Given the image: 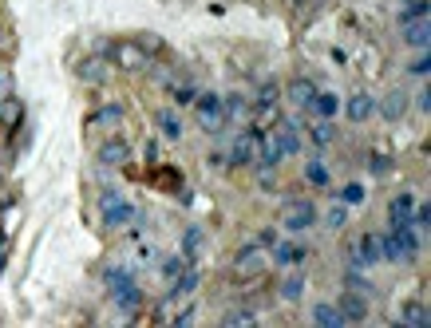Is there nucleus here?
Masks as SVG:
<instances>
[{"label":"nucleus","mask_w":431,"mask_h":328,"mask_svg":"<svg viewBox=\"0 0 431 328\" xmlns=\"http://www.w3.org/2000/svg\"><path fill=\"white\" fill-rule=\"evenodd\" d=\"M348 261L356 269H372L380 261V233H360L356 241H348Z\"/></svg>","instance_id":"7ed1b4c3"},{"label":"nucleus","mask_w":431,"mask_h":328,"mask_svg":"<svg viewBox=\"0 0 431 328\" xmlns=\"http://www.w3.org/2000/svg\"><path fill=\"white\" fill-rule=\"evenodd\" d=\"M411 209H415V194H396L388 206V221L391 226H403V221H411Z\"/></svg>","instance_id":"2eb2a0df"},{"label":"nucleus","mask_w":431,"mask_h":328,"mask_svg":"<svg viewBox=\"0 0 431 328\" xmlns=\"http://www.w3.org/2000/svg\"><path fill=\"white\" fill-rule=\"evenodd\" d=\"M111 300H115L123 312H135V308L142 305V288L135 285L130 277H123V281H115V285H111Z\"/></svg>","instance_id":"6e6552de"},{"label":"nucleus","mask_w":431,"mask_h":328,"mask_svg":"<svg viewBox=\"0 0 431 328\" xmlns=\"http://www.w3.org/2000/svg\"><path fill=\"white\" fill-rule=\"evenodd\" d=\"M174 95H178V103H194V95H198V91H194V87H178Z\"/></svg>","instance_id":"58836bf2"},{"label":"nucleus","mask_w":431,"mask_h":328,"mask_svg":"<svg viewBox=\"0 0 431 328\" xmlns=\"http://www.w3.org/2000/svg\"><path fill=\"white\" fill-rule=\"evenodd\" d=\"M336 308H341L344 320H364V317H368V300H364V293H352V288L341 297V305H336Z\"/></svg>","instance_id":"f8f14e48"},{"label":"nucleus","mask_w":431,"mask_h":328,"mask_svg":"<svg viewBox=\"0 0 431 328\" xmlns=\"http://www.w3.org/2000/svg\"><path fill=\"white\" fill-rule=\"evenodd\" d=\"M344 285H348L352 293H372V285L364 277H356V273H348V281H344Z\"/></svg>","instance_id":"c9c22d12"},{"label":"nucleus","mask_w":431,"mask_h":328,"mask_svg":"<svg viewBox=\"0 0 431 328\" xmlns=\"http://www.w3.org/2000/svg\"><path fill=\"white\" fill-rule=\"evenodd\" d=\"M427 71H431V60H427V56H420V60H411L408 75H420V80H423V75H427Z\"/></svg>","instance_id":"f704fd0d"},{"label":"nucleus","mask_w":431,"mask_h":328,"mask_svg":"<svg viewBox=\"0 0 431 328\" xmlns=\"http://www.w3.org/2000/svg\"><path fill=\"white\" fill-rule=\"evenodd\" d=\"M297 123H277V130H273V135H277V147H281V154H297V150H301V135H297Z\"/></svg>","instance_id":"ddd939ff"},{"label":"nucleus","mask_w":431,"mask_h":328,"mask_svg":"<svg viewBox=\"0 0 431 328\" xmlns=\"http://www.w3.org/2000/svg\"><path fill=\"white\" fill-rule=\"evenodd\" d=\"M111 56H115V63H119L123 71L151 68V56H147V48H139V44H115V48H111Z\"/></svg>","instance_id":"423d86ee"},{"label":"nucleus","mask_w":431,"mask_h":328,"mask_svg":"<svg viewBox=\"0 0 431 328\" xmlns=\"http://www.w3.org/2000/svg\"><path fill=\"white\" fill-rule=\"evenodd\" d=\"M305 178L312 182V186H329V166H324V162H309V166H305Z\"/></svg>","instance_id":"bb28decb"},{"label":"nucleus","mask_w":431,"mask_h":328,"mask_svg":"<svg viewBox=\"0 0 431 328\" xmlns=\"http://www.w3.org/2000/svg\"><path fill=\"white\" fill-rule=\"evenodd\" d=\"M388 154H372V174H388Z\"/></svg>","instance_id":"4c0bfd02"},{"label":"nucleus","mask_w":431,"mask_h":328,"mask_svg":"<svg viewBox=\"0 0 431 328\" xmlns=\"http://www.w3.org/2000/svg\"><path fill=\"white\" fill-rule=\"evenodd\" d=\"M261 269H265V253H261V245L238 249V257H233V277L253 281V277H261Z\"/></svg>","instance_id":"20e7f679"},{"label":"nucleus","mask_w":431,"mask_h":328,"mask_svg":"<svg viewBox=\"0 0 431 328\" xmlns=\"http://www.w3.org/2000/svg\"><path fill=\"white\" fill-rule=\"evenodd\" d=\"M309 107L317 111L321 119H332V115H336V107H341V99H336L332 91H317V95H312V103H309Z\"/></svg>","instance_id":"412c9836"},{"label":"nucleus","mask_w":431,"mask_h":328,"mask_svg":"<svg viewBox=\"0 0 431 328\" xmlns=\"http://www.w3.org/2000/svg\"><path fill=\"white\" fill-rule=\"evenodd\" d=\"M344 111H348L352 123H364V119H372V115H376V99L360 91V95H352V99H348V107H344Z\"/></svg>","instance_id":"f3484780"},{"label":"nucleus","mask_w":431,"mask_h":328,"mask_svg":"<svg viewBox=\"0 0 431 328\" xmlns=\"http://www.w3.org/2000/svg\"><path fill=\"white\" fill-rule=\"evenodd\" d=\"M324 221H329V229H341V226H344V206L329 209V218H324Z\"/></svg>","instance_id":"e433bc0d"},{"label":"nucleus","mask_w":431,"mask_h":328,"mask_svg":"<svg viewBox=\"0 0 431 328\" xmlns=\"http://www.w3.org/2000/svg\"><path fill=\"white\" fill-rule=\"evenodd\" d=\"M130 162V142L127 139H103L99 142V166H127Z\"/></svg>","instance_id":"1a4fd4ad"},{"label":"nucleus","mask_w":431,"mask_h":328,"mask_svg":"<svg viewBox=\"0 0 431 328\" xmlns=\"http://www.w3.org/2000/svg\"><path fill=\"white\" fill-rule=\"evenodd\" d=\"M384 115V119H403V115H408V95H403V91H388V95H384V103L380 107H376Z\"/></svg>","instance_id":"dca6fc26"},{"label":"nucleus","mask_w":431,"mask_h":328,"mask_svg":"<svg viewBox=\"0 0 431 328\" xmlns=\"http://www.w3.org/2000/svg\"><path fill=\"white\" fill-rule=\"evenodd\" d=\"M341 202H344V206H360V202H364V186H360V182H348V186L341 190Z\"/></svg>","instance_id":"7c9ffc66"},{"label":"nucleus","mask_w":431,"mask_h":328,"mask_svg":"<svg viewBox=\"0 0 431 328\" xmlns=\"http://www.w3.org/2000/svg\"><path fill=\"white\" fill-rule=\"evenodd\" d=\"M415 107H420V111L431 107V95H427V91H420V95H415Z\"/></svg>","instance_id":"a19ab883"},{"label":"nucleus","mask_w":431,"mask_h":328,"mask_svg":"<svg viewBox=\"0 0 431 328\" xmlns=\"http://www.w3.org/2000/svg\"><path fill=\"white\" fill-rule=\"evenodd\" d=\"M427 16V0H408L403 4V12H400V20L408 24V20H423Z\"/></svg>","instance_id":"cd10ccee"},{"label":"nucleus","mask_w":431,"mask_h":328,"mask_svg":"<svg viewBox=\"0 0 431 328\" xmlns=\"http://www.w3.org/2000/svg\"><path fill=\"white\" fill-rule=\"evenodd\" d=\"M16 123H20V103L4 99L0 103V127H16Z\"/></svg>","instance_id":"a878e982"},{"label":"nucleus","mask_w":431,"mask_h":328,"mask_svg":"<svg viewBox=\"0 0 431 328\" xmlns=\"http://www.w3.org/2000/svg\"><path fill=\"white\" fill-rule=\"evenodd\" d=\"M312 320H317L321 328H344V324H348L336 305H317V308H312Z\"/></svg>","instance_id":"6ab92c4d"},{"label":"nucleus","mask_w":431,"mask_h":328,"mask_svg":"<svg viewBox=\"0 0 431 328\" xmlns=\"http://www.w3.org/2000/svg\"><path fill=\"white\" fill-rule=\"evenodd\" d=\"M312 221H317V209L309 206V202H293V206H285V218H281V226L289 229V233H301V229H309Z\"/></svg>","instance_id":"0eeeda50"},{"label":"nucleus","mask_w":431,"mask_h":328,"mask_svg":"<svg viewBox=\"0 0 431 328\" xmlns=\"http://www.w3.org/2000/svg\"><path fill=\"white\" fill-rule=\"evenodd\" d=\"M285 95H289L293 107H309L312 95H317V83L305 80V75H297V80H289V87H285Z\"/></svg>","instance_id":"9d476101"},{"label":"nucleus","mask_w":431,"mask_h":328,"mask_svg":"<svg viewBox=\"0 0 431 328\" xmlns=\"http://www.w3.org/2000/svg\"><path fill=\"white\" fill-rule=\"evenodd\" d=\"M0 265H4V253H0Z\"/></svg>","instance_id":"79ce46f5"},{"label":"nucleus","mask_w":431,"mask_h":328,"mask_svg":"<svg viewBox=\"0 0 431 328\" xmlns=\"http://www.w3.org/2000/svg\"><path fill=\"white\" fill-rule=\"evenodd\" d=\"M194 115H198L202 130H210V135H218L221 127H226V115H221V99L218 95H194Z\"/></svg>","instance_id":"f03ea898"},{"label":"nucleus","mask_w":431,"mask_h":328,"mask_svg":"<svg viewBox=\"0 0 431 328\" xmlns=\"http://www.w3.org/2000/svg\"><path fill=\"white\" fill-rule=\"evenodd\" d=\"M273 261H277V265H301L305 261V249L297 245V241H273Z\"/></svg>","instance_id":"4468645a"},{"label":"nucleus","mask_w":431,"mask_h":328,"mask_svg":"<svg viewBox=\"0 0 431 328\" xmlns=\"http://www.w3.org/2000/svg\"><path fill=\"white\" fill-rule=\"evenodd\" d=\"M257 320V312H250V308H238V312H226V324H253Z\"/></svg>","instance_id":"72a5a7b5"},{"label":"nucleus","mask_w":431,"mask_h":328,"mask_svg":"<svg viewBox=\"0 0 431 328\" xmlns=\"http://www.w3.org/2000/svg\"><path fill=\"white\" fill-rule=\"evenodd\" d=\"M277 95H281V87H277V83H269V80H265V83L257 87V107H261V103H277Z\"/></svg>","instance_id":"473e14b6"},{"label":"nucleus","mask_w":431,"mask_h":328,"mask_svg":"<svg viewBox=\"0 0 431 328\" xmlns=\"http://www.w3.org/2000/svg\"><path fill=\"white\" fill-rule=\"evenodd\" d=\"M198 249H202V233L198 229H186V233H182V257H194Z\"/></svg>","instance_id":"c85d7f7f"},{"label":"nucleus","mask_w":431,"mask_h":328,"mask_svg":"<svg viewBox=\"0 0 431 328\" xmlns=\"http://www.w3.org/2000/svg\"><path fill=\"white\" fill-rule=\"evenodd\" d=\"M403 324L408 328H427L431 324L427 305H423V300H408V305H403Z\"/></svg>","instance_id":"a211bd4d"},{"label":"nucleus","mask_w":431,"mask_h":328,"mask_svg":"<svg viewBox=\"0 0 431 328\" xmlns=\"http://www.w3.org/2000/svg\"><path fill=\"white\" fill-rule=\"evenodd\" d=\"M123 115H127V111H123V103H107V107H99L95 115H91V123H95V127H119Z\"/></svg>","instance_id":"aec40b11"},{"label":"nucleus","mask_w":431,"mask_h":328,"mask_svg":"<svg viewBox=\"0 0 431 328\" xmlns=\"http://www.w3.org/2000/svg\"><path fill=\"white\" fill-rule=\"evenodd\" d=\"M182 269H186V257H171V261H162V277H166V281H171V285H174Z\"/></svg>","instance_id":"2f4dec72"},{"label":"nucleus","mask_w":431,"mask_h":328,"mask_svg":"<svg viewBox=\"0 0 431 328\" xmlns=\"http://www.w3.org/2000/svg\"><path fill=\"white\" fill-rule=\"evenodd\" d=\"M99 214H103V226H107V229H123L130 218H135V206L123 202L115 190H103V194H99Z\"/></svg>","instance_id":"f257e3e1"},{"label":"nucleus","mask_w":431,"mask_h":328,"mask_svg":"<svg viewBox=\"0 0 431 328\" xmlns=\"http://www.w3.org/2000/svg\"><path fill=\"white\" fill-rule=\"evenodd\" d=\"M273 241H277V233H273V229H261V233H257V245H273Z\"/></svg>","instance_id":"ea45409f"},{"label":"nucleus","mask_w":431,"mask_h":328,"mask_svg":"<svg viewBox=\"0 0 431 328\" xmlns=\"http://www.w3.org/2000/svg\"><path fill=\"white\" fill-rule=\"evenodd\" d=\"M159 130L166 135V139H178V135H182L178 115H174V111H159Z\"/></svg>","instance_id":"b1692460"},{"label":"nucleus","mask_w":431,"mask_h":328,"mask_svg":"<svg viewBox=\"0 0 431 328\" xmlns=\"http://www.w3.org/2000/svg\"><path fill=\"white\" fill-rule=\"evenodd\" d=\"M309 139L317 142V147H329V142L336 139V130H332V123H329V119H321V123H317V127L309 130Z\"/></svg>","instance_id":"393cba45"},{"label":"nucleus","mask_w":431,"mask_h":328,"mask_svg":"<svg viewBox=\"0 0 431 328\" xmlns=\"http://www.w3.org/2000/svg\"><path fill=\"white\" fill-rule=\"evenodd\" d=\"M427 40H431L427 16H423V20H408V24H403V44H408V48H420V51H427Z\"/></svg>","instance_id":"9b49d317"},{"label":"nucleus","mask_w":431,"mask_h":328,"mask_svg":"<svg viewBox=\"0 0 431 328\" xmlns=\"http://www.w3.org/2000/svg\"><path fill=\"white\" fill-rule=\"evenodd\" d=\"M301 293H305V281H301V277H285V285H281V297H285V300H301Z\"/></svg>","instance_id":"c756f323"},{"label":"nucleus","mask_w":431,"mask_h":328,"mask_svg":"<svg viewBox=\"0 0 431 328\" xmlns=\"http://www.w3.org/2000/svg\"><path fill=\"white\" fill-rule=\"evenodd\" d=\"M265 135V130H245V135H238V139L230 142V154H226V162L230 166H250L253 162V154H257V139Z\"/></svg>","instance_id":"39448f33"},{"label":"nucleus","mask_w":431,"mask_h":328,"mask_svg":"<svg viewBox=\"0 0 431 328\" xmlns=\"http://www.w3.org/2000/svg\"><path fill=\"white\" fill-rule=\"evenodd\" d=\"M277 123H281L277 103H261L257 115H253V130H269V127H277Z\"/></svg>","instance_id":"4be33fe9"},{"label":"nucleus","mask_w":431,"mask_h":328,"mask_svg":"<svg viewBox=\"0 0 431 328\" xmlns=\"http://www.w3.org/2000/svg\"><path fill=\"white\" fill-rule=\"evenodd\" d=\"M80 75L87 83H103V80H107V63H103V60H83L80 63Z\"/></svg>","instance_id":"5701e85b"}]
</instances>
